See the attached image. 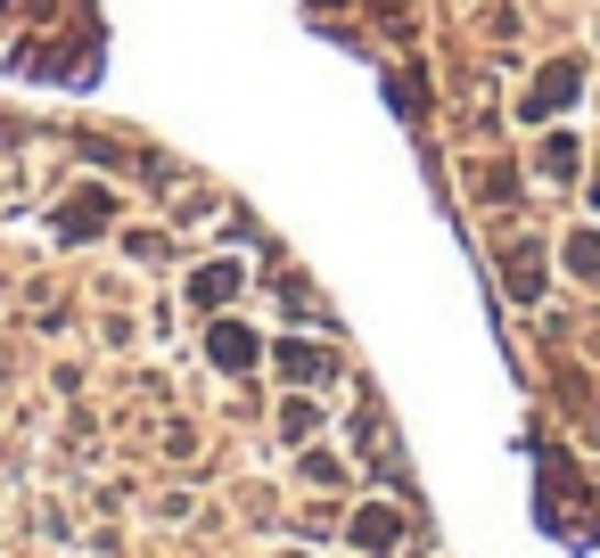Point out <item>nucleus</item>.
Wrapping results in <instances>:
<instances>
[{
    "label": "nucleus",
    "mask_w": 600,
    "mask_h": 558,
    "mask_svg": "<svg viewBox=\"0 0 600 558\" xmlns=\"http://www.w3.org/2000/svg\"><path fill=\"white\" fill-rule=\"evenodd\" d=\"M568 82H576V66H552V75H543V91L526 99V115H552L559 99H568Z\"/></svg>",
    "instance_id": "nucleus-1"
}]
</instances>
